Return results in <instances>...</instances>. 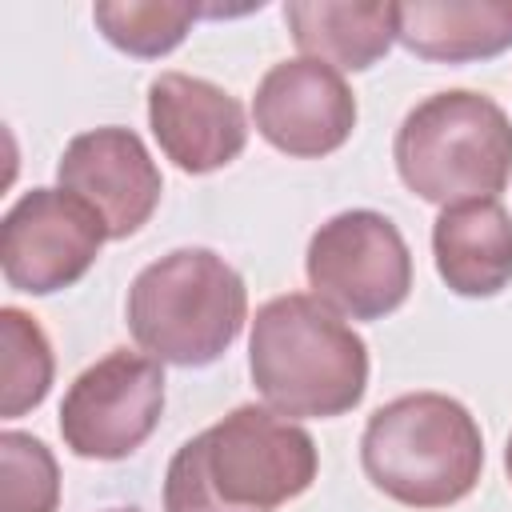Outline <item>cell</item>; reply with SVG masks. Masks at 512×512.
Returning <instances> with one entry per match:
<instances>
[{
    "instance_id": "cell-12",
    "label": "cell",
    "mask_w": 512,
    "mask_h": 512,
    "mask_svg": "<svg viewBox=\"0 0 512 512\" xmlns=\"http://www.w3.org/2000/svg\"><path fill=\"white\" fill-rule=\"evenodd\" d=\"M432 256L440 280L468 300L496 296L512 284V212L500 200H468L440 208L432 224Z\"/></svg>"
},
{
    "instance_id": "cell-10",
    "label": "cell",
    "mask_w": 512,
    "mask_h": 512,
    "mask_svg": "<svg viewBox=\"0 0 512 512\" xmlns=\"http://www.w3.org/2000/svg\"><path fill=\"white\" fill-rule=\"evenodd\" d=\"M56 180L64 192L100 212L108 240L136 236L152 220L164 192L160 168L148 156L144 140L132 128L116 124L72 136L56 164Z\"/></svg>"
},
{
    "instance_id": "cell-15",
    "label": "cell",
    "mask_w": 512,
    "mask_h": 512,
    "mask_svg": "<svg viewBox=\"0 0 512 512\" xmlns=\"http://www.w3.org/2000/svg\"><path fill=\"white\" fill-rule=\"evenodd\" d=\"M0 416L16 420L24 412H32L48 388H52V344L44 336V328L36 324V316L20 312V308H0Z\"/></svg>"
},
{
    "instance_id": "cell-5",
    "label": "cell",
    "mask_w": 512,
    "mask_h": 512,
    "mask_svg": "<svg viewBox=\"0 0 512 512\" xmlns=\"http://www.w3.org/2000/svg\"><path fill=\"white\" fill-rule=\"evenodd\" d=\"M392 160L408 192L428 204L496 200L512 180V120L484 92H436L396 128Z\"/></svg>"
},
{
    "instance_id": "cell-17",
    "label": "cell",
    "mask_w": 512,
    "mask_h": 512,
    "mask_svg": "<svg viewBox=\"0 0 512 512\" xmlns=\"http://www.w3.org/2000/svg\"><path fill=\"white\" fill-rule=\"evenodd\" d=\"M60 468L32 432H0V512H56Z\"/></svg>"
},
{
    "instance_id": "cell-8",
    "label": "cell",
    "mask_w": 512,
    "mask_h": 512,
    "mask_svg": "<svg viewBox=\"0 0 512 512\" xmlns=\"http://www.w3.org/2000/svg\"><path fill=\"white\" fill-rule=\"evenodd\" d=\"M108 228L92 204L64 188L24 192L0 224V268L8 288L52 296L88 276Z\"/></svg>"
},
{
    "instance_id": "cell-14",
    "label": "cell",
    "mask_w": 512,
    "mask_h": 512,
    "mask_svg": "<svg viewBox=\"0 0 512 512\" xmlns=\"http://www.w3.org/2000/svg\"><path fill=\"white\" fill-rule=\"evenodd\" d=\"M284 24L308 60H324L336 72H364L388 56L396 40L392 0H292Z\"/></svg>"
},
{
    "instance_id": "cell-19",
    "label": "cell",
    "mask_w": 512,
    "mask_h": 512,
    "mask_svg": "<svg viewBox=\"0 0 512 512\" xmlns=\"http://www.w3.org/2000/svg\"><path fill=\"white\" fill-rule=\"evenodd\" d=\"M108 512H140V508H108Z\"/></svg>"
},
{
    "instance_id": "cell-3",
    "label": "cell",
    "mask_w": 512,
    "mask_h": 512,
    "mask_svg": "<svg viewBox=\"0 0 512 512\" xmlns=\"http://www.w3.org/2000/svg\"><path fill=\"white\" fill-rule=\"evenodd\" d=\"M364 476L404 508L460 504L484 472L476 416L444 392H408L380 404L360 436Z\"/></svg>"
},
{
    "instance_id": "cell-11",
    "label": "cell",
    "mask_w": 512,
    "mask_h": 512,
    "mask_svg": "<svg viewBox=\"0 0 512 512\" xmlns=\"http://www.w3.org/2000/svg\"><path fill=\"white\" fill-rule=\"evenodd\" d=\"M148 124L160 152L192 176L228 168L248 144L244 104L188 72H160L148 84Z\"/></svg>"
},
{
    "instance_id": "cell-4",
    "label": "cell",
    "mask_w": 512,
    "mask_h": 512,
    "mask_svg": "<svg viewBox=\"0 0 512 512\" xmlns=\"http://www.w3.org/2000/svg\"><path fill=\"white\" fill-rule=\"evenodd\" d=\"M248 320L244 276L212 248H176L128 288V332L160 364L204 368L220 360Z\"/></svg>"
},
{
    "instance_id": "cell-1",
    "label": "cell",
    "mask_w": 512,
    "mask_h": 512,
    "mask_svg": "<svg viewBox=\"0 0 512 512\" xmlns=\"http://www.w3.org/2000/svg\"><path fill=\"white\" fill-rule=\"evenodd\" d=\"M316 468L308 428L240 404L176 448L164 472V512H276L312 488Z\"/></svg>"
},
{
    "instance_id": "cell-18",
    "label": "cell",
    "mask_w": 512,
    "mask_h": 512,
    "mask_svg": "<svg viewBox=\"0 0 512 512\" xmlns=\"http://www.w3.org/2000/svg\"><path fill=\"white\" fill-rule=\"evenodd\" d=\"M504 468H508V480H512V436H508V448H504Z\"/></svg>"
},
{
    "instance_id": "cell-13",
    "label": "cell",
    "mask_w": 512,
    "mask_h": 512,
    "mask_svg": "<svg viewBox=\"0 0 512 512\" xmlns=\"http://www.w3.org/2000/svg\"><path fill=\"white\" fill-rule=\"evenodd\" d=\"M396 40L432 64H476L512 48V0L396 4Z\"/></svg>"
},
{
    "instance_id": "cell-2",
    "label": "cell",
    "mask_w": 512,
    "mask_h": 512,
    "mask_svg": "<svg viewBox=\"0 0 512 512\" xmlns=\"http://www.w3.org/2000/svg\"><path fill=\"white\" fill-rule=\"evenodd\" d=\"M248 372L288 420H332L368 392V344L316 296L288 292L256 308Z\"/></svg>"
},
{
    "instance_id": "cell-16",
    "label": "cell",
    "mask_w": 512,
    "mask_h": 512,
    "mask_svg": "<svg viewBox=\"0 0 512 512\" xmlns=\"http://www.w3.org/2000/svg\"><path fill=\"white\" fill-rule=\"evenodd\" d=\"M200 12L204 8L184 0H100L92 8V20L112 48L140 60H156L188 36Z\"/></svg>"
},
{
    "instance_id": "cell-7",
    "label": "cell",
    "mask_w": 512,
    "mask_h": 512,
    "mask_svg": "<svg viewBox=\"0 0 512 512\" xmlns=\"http://www.w3.org/2000/svg\"><path fill=\"white\" fill-rule=\"evenodd\" d=\"M164 416V368L152 356L112 348L88 364L60 400V436L84 460L132 456Z\"/></svg>"
},
{
    "instance_id": "cell-9",
    "label": "cell",
    "mask_w": 512,
    "mask_h": 512,
    "mask_svg": "<svg viewBox=\"0 0 512 512\" xmlns=\"http://www.w3.org/2000/svg\"><path fill=\"white\" fill-rule=\"evenodd\" d=\"M256 132L284 156L320 160L348 144L356 128V96L324 60H280L264 72L252 96Z\"/></svg>"
},
{
    "instance_id": "cell-6",
    "label": "cell",
    "mask_w": 512,
    "mask_h": 512,
    "mask_svg": "<svg viewBox=\"0 0 512 512\" xmlns=\"http://www.w3.org/2000/svg\"><path fill=\"white\" fill-rule=\"evenodd\" d=\"M312 296L348 320H384L412 292V252L400 228L372 208L324 220L304 256Z\"/></svg>"
}]
</instances>
